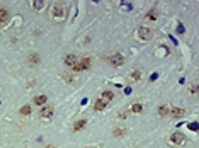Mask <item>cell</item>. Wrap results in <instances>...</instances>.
<instances>
[{
  "label": "cell",
  "instance_id": "cell-1",
  "mask_svg": "<svg viewBox=\"0 0 199 148\" xmlns=\"http://www.w3.org/2000/svg\"><path fill=\"white\" fill-rule=\"evenodd\" d=\"M51 16L56 19V21H61L63 17H65V7L61 4H56V5H53L51 9Z\"/></svg>",
  "mask_w": 199,
  "mask_h": 148
},
{
  "label": "cell",
  "instance_id": "cell-2",
  "mask_svg": "<svg viewBox=\"0 0 199 148\" xmlns=\"http://www.w3.org/2000/svg\"><path fill=\"white\" fill-rule=\"evenodd\" d=\"M170 141H172L174 145H184V143H186V136H184L182 133L175 131L170 135Z\"/></svg>",
  "mask_w": 199,
  "mask_h": 148
},
{
  "label": "cell",
  "instance_id": "cell-3",
  "mask_svg": "<svg viewBox=\"0 0 199 148\" xmlns=\"http://www.w3.org/2000/svg\"><path fill=\"white\" fill-rule=\"evenodd\" d=\"M109 63L112 65V67H123V65H124V58H123L121 55H112L109 58Z\"/></svg>",
  "mask_w": 199,
  "mask_h": 148
},
{
  "label": "cell",
  "instance_id": "cell-4",
  "mask_svg": "<svg viewBox=\"0 0 199 148\" xmlns=\"http://www.w3.org/2000/svg\"><path fill=\"white\" fill-rule=\"evenodd\" d=\"M77 61H79V58H77L75 55H67V56L63 58V63L68 65V67H73V65L77 63Z\"/></svg>",
  "mask_w": 199,
  "mask_h": 148
},
{
  "label": "cell",
  "instance_id": "cell-5",
  "mask_svg": "<svg viewBox=\"0 0 199 148\" xmlns=\"http://www.w3.org/2000/svg\"><path fill=\"white\" fill-rule=\"evenodd\" d=\"M39 114H41V117H44V119H48V117H51V116H53V107H51V106L43 107Z\"/></svg>",
  "mask_w": 199,
  "mask_h": 148
},
{
  "label": "cell",
  "instance_id": "cell-6",
  "mask_svg": "<svg viewBox=\"0 0 199 148\" xmlns=\"http://www.w3.org/2000/svg\"><path fill=\"white\" fill-rule=\"evenodd\" d=\"M100 99L107 104V102H111L112 99H114V95H112V92H111V90H104V92H102V95H100Z\"/></svg>",
  "mask_w": 199,
  "mask_h": 148
},
{
  "label": "cell",
  "instance_id": "cell-7",
  "mask_svg": "<svg viewBox=\"0 0 199 148\" xmlns=\"http://www.w3.org/2000/svg\"><path fill=\"white\" fill-rule=\"evenodd\" d=\"M170 114H172L174 117H182L184 114H186V111H184L182 107H174L172 111H170Z\"/></svg>",
  "mask_w": 199,
  "mask_h": 148
},
{
  "label": "cell",
  "instance_id": "cell-8",
  "mask_svg": "<svg viewBox=\"0 0 199 148\" xmlns=\"http://www.w3.org/2000/svg\"><path fill=\"white\" fill-rule=\"evenodd\" d=\"M105 106H107V104H105L102 99H97V101H95V104H94V109H95V111H104Z\"/></svg>",
  "mask_w": 199,
  "mask_h": 148
},
{
  "label": "cell",
  "instance_id": "cell-9",
  "mask_svg": "<svg viewBox=\"0 0 199 148\" xmlns=\"http://www.w3.org/2000/svg\"><path fill=\"white\" fill-rule=\"evenodd\" d=\"M46 95H36V97H34V104H36V106H44V104H46Z\"/></svg>",
  "mask_w": 199,
  "mask_h": 148
},
{
  "label": "cell",
  "instance_id": "cell-10",
  "mask_svg": "<svg viewBox=\"0 0 199 148\" xmlns=\"http://www.w3.org/2000/svg\"><path fill=\"white\" fill-rule=\"evenodd\" d=\"M32 9L34 10H41L43 7H44V0H32Z\"/></svg>",
  "mask_w": 199,
  "mask_h": 148
},
{
  "label": "cell",
  "instance_id": "cell-11",
  "mask_svg": "<svg viewBox=\"0 0 199 148\" xmlns=\"http://www.w3.org/2000/svg\"><path fill=\"white\" fill-rule=\"evenodd\" d=\"M7 19H9V10L7 9H0V24H4Z\"/></svg>",
  "mask_w": 199,
  "mask_h": 148
},
{
  "label": "cell",
  "instance_id": "cell-12",
  "mask_svg": "<svg viewBox=\"0 0 199 148\" xmlns=\"http://www.w3.org/2000/svg\"><path fill=\"white\" fill-rule=\"evenodd\" d=\"M80 63L84 65V70H90V68H92V60H90V58H82V60H80Z\"/></svg>",
  "mask_w": 199,
  "mask_h": 148
},
{
  "label": "cell",
  "instance_id": "cell-13",
  "mask_svg": "<svg viewBox=\"0 0 199 148\" xmlns=\"http://www.w3.org/2000/svg\"><path fill=\"white\" fill-rule=\"evenodd\" d=\"M85 124H87V121H85V119H80V121H77V123L73 124V131H80V129H82Z\"/></svg>",
  "mask_w": 199,
  "mask_h": 148
},
{
  "label": "cell",
  "instance_id": "cell-14",
  "mask_svg": "<svg viewBox=\"0 0 199 148\" xmlns=\"http://www.w3.org/2000/svg\"><path fill=\"white\" fill-rule=\"evenodd\" d=\"M167 114H168V107L167 106H160L158 107V116L160 117H165Z\"/></svg>",
  "mask_w": 199,
  "mask_h": 148
},
{
  "label": "cell",
  "instance_id": "cell-15",
  "mask_svg": "<svg viewBox=\"0 0 199 148\" xmlns=\"http://www.w3.org/2000/svg\"><path fill=\"white\" fill-rule=\"evenodd\" d=\"M140 37H141V39H145V37H150V29H145V27H141V29H140Z\"/></svg>",
  "mask_w": 199,
  "mask_h": 148
},
{
  "label": "cell",
  "instance_id": "cell-16",
  "mask_svg": "<svg viewBox=\"0 0 199 148\" xmlns=\"http://www.w3.org/2000/svg\"><path fill=\"white\" fill-rule=\"evenodd\" d=\"M19 112H21L22 116H29V114H31V106H22Z\"/></svg>",
  "mask_w": 199,
  "mask_h": 148
},
{
  "label": "cell",
  "instance_id": "cell-17",
  "mask_svg": "<svg viewBox=\"0 0 199 148\" xmlns=\"http://www.w3.org/2000/svg\"><path fill=\"white\" fill-rule=\"evenodd\" d=\"M29 63L31 65L39 63V55H31V56H29Z\"/></svg>",
  "mask_w": 199,
  "mask_h": 148
},
{
  "label": "cell",
  "instance_id": "cell-18",
  "mask_svg": "<svg viewBox=\"0 0 199 148\" xmlns=\"http://www.w3.org/2000/svg\"><path fill=\"white\" fill-rule=\"evenodd\" d=\"M72 68H73V72H79V73H80V72L84 70V65L80 63V60H79V61H77V63H75L73 67H72Z\"/></svg>",
  "mask_w": 199,
  "mask_h": 148
},
{
  "label": "cell",
  "instance_id": "cell-19",
  "mask_svg": "<svg viewBox=\"0 0 199 148\" xmlns=\"http://www.w3.org/2000/svg\"><path fill=\"white\" fill-rule=\"evenodd\" d=\"M131 111H133V112H141L143 111V106H141V104H135V106L131 107Z\"/></svg>",
  "mask_w": 199,
  "mask_h": 148
},
{
  "label": "cell",
  "instance_id": "cell-20",
  "mask_svg": "<svg viewBox=\"0 0 199 148\" xmlns=\"http://www.w3.org/2000/svg\"><path fill=\"white\" fill-rule=\"evenodd\" d=\"M123 133H124V131H123V129H116V131H114V136H121Z\"/></svg>",
  "mask_w": 199,
  "mask_h": 148
},
{
  "label": "cell",
  "instance_id": "cell-21",
  "mask_svg": "<svg viewBox=\"0 0 199 148\" xmlns=\"http://www.w3.org/2000/svg\"><path fill=\"white\" fill-rule=\"evenodd\" d=\"M148 19H150V21H155V14H153V12H150V14H148Z\"/></svg>",
  "mask_w": 199,
  "mask_h": 148
}]
</instances>
